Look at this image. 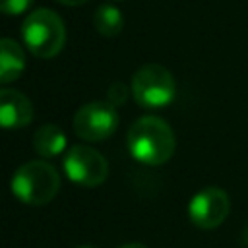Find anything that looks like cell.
Segmentation results:
<instances>
[{"mask_svg":"<svg viewBox=\"0 0 248 248\" xmlns=\"http://www.w3.org/2000/svg\"><path fill=\"white\" fill-rule=\"evenodd\" d=\"M126 145L136 161L149 167H157L172 157L176 149V138L167 120L147 114L138 118L130 126Z\"/></svg>","mask_w":248,"mask_h":248,"instance_id":"6da1fadb","label":"cell"},{"mask_svg":"<svg viewBox=\"0 0 248 248\" xmlns=\"http://www.w3.org/2000/svg\"><path fill=\"white\" fill-rule=\"evenodd\" d=\"M10 188L21 203L45 205L58 194L60 174L46 161H27L12 174Z\"/></svg>","mask_w":248,"mask_h":248,"instance_id":"7a4b0ae2","label":"cell"},{"mask_svg":"<svg viewBox=\"0 0 248 248\" xmlns=\"http://www.w3.org/2000/svg\"><path fill=\"white\" fill-rule=\"evenodd\" d=\"M21 39L37 58H54L66 43V27L62 17L46 8L33 10L21 23Z\"/></svg>","mask_w":248,"mask_h":248,"instance_id":"3957f363","label":"cell"},{"mask_svg":"<svg viewBox=\"0 0 248 248\" xmlns=\"http://www.w3.org/2000/svg\"><path fill=\"white\" fill-rule=\"evenodd\" d=\"M132 97L143 108H163L174 101L176 81L161 64H143L132 78Z\"/></svg>","mask_w":248,"mask_h":248,"instance_id":"277c9868","label":"cell"},{"mask_svg":"<svg viewBox=\"0 0 248 248\" xmlns=\"http://www.w3.org/2000/svg\"><path fill=\"white\" fill-rule=\"evenodd\" d=\"M64 172L74 184L95 188L107 180L108 163L97 149L89 145H74L64 155Z\"/></svg>","mask_w":248,"mask_h":248,"instance_id":"5b68a950","label":"cell"},{"mask_svg":"<svg viewBox=\"0 0 248 248\" xmlns=\"http://www.w3.org/2000/svg\"><path fill=\"white\" fill-rule=\"evenodd\" d=\"M74 132L85 141H103L118 128V112L108 101H91L74 114Z\"/></svg>","mask_w":248,"mask_h":248,"instance_id":"8992f818","label":"cell"},{"mask_svg":"<svg viewBox=\"0 0 248 248\" xmlns=\"http://www.w3.org/2000/svg\"><path fill=\"white\" fill-rule=\"evenodd\" d=\"M231 211L229 194L219 186H207L196 192L188 203L190 221L203 231L217 229Z\"/></svg>","mask_w":248,"mask_h":248,"instance_id":"52a82bcc","label":"cell"},{"mask_svg":"<svg viewBox=\"0 0 248 248\" xmlns=\"http://www.w3.org/2000/svg\"><path fill=\"white\" fill-rule=\"evenodd\" d=\"M33 120L31 101L16 89H0V128L16 130Z\"/></svg>","mask_w":248,"mask_h":248,"instance_id":"ba28073f","label":"cell"},{"mask_svg":"<svg viewBox=\"0 0 248 248\" xmlns=\"http://www.w3.org/2000/svg\"><path fill=\"white\" fill-rule=\"evenodd\" d=\"M25 70V52L14 39H0V83L16 81Z\"/></svg>","mask_w":248,"mask_h":248,"instance_id":"9c48e42d","label":"cell"},{"mask_svg":"<svg viewBox=\"0 0 248 248\" xmlns=\"http://www.w3.org/2000/svg\"><path fill=\"white\" fill-rule=\"evenodd\" d=\"M33 147L43 159L58 157L66 147V134L56 124H43L33 136Z\"/></svg>","mask_w":248,"mask_h":248,"instance_id":"30bf717a","label":"cell"},{"mask_svg":"<svg viewBox=\"0 0 248 248\" xmlns=\"http://www.w3.org/2000/svg\"><path fill=\"white\" fill-rule=\"evenodd\" d=\"M93 25L103 37H114L124 27V16L116 6L101 4L93 14Z\"/></svg>","mask_w":248,"mask_h":248,"instance_id":"8fae6325","label":"cell"},{"mask_svg":"<svg viewBox=\"0 0 248 248\" xmlns=\"http://www.w3.org/2000/svg\"><path fill=\"white\" fill-rule=\"evenodd\" d=\"M130 93H132V89H128L126 83L114 81V83L108 87V91H107V99H108V103H110L112 107H120V105H124V103L128 101V95H130Z\"/></svg>","mask_w":248,"mask_h":248,"instance_id":"7c38bea8","label":"cell"},{"mask_svg":"<svg viewBox=\"0 0 248 248\" xmlns=\"http://www.w3.org/2000/svg\"><path fill=\"white\" fill-rule=\"evenodd\" d=\"M33 0H0V12L6 16H19L31 8Z\"/></svg>","mask_w":248,"mask_h":248,"instance_id":"4fadbf2b","label":"cell"},{"mask_svg":"<svg viewBox=\"0 0 248 248\" xmlns=\"http://www.w3.org/2000/svg\"><path fill=\"white\" fill-rule=\"evenodd\" d=\"M56 2H60V4H64V6H81V4H85L87 0H56Z\"/></svg>","mask_w":248,"mask_h":248,"instance_id":"5bb4252c","label":"cell"},{"mask_svg":"<svg viewBox=\"0 0 248 248\" xmlns=\"http://www.w3.org/2000/svg\"><path fill=\"white\" fill-rule=\"evenodd\" d=\"M120 248H147V246L141 244V242H130V244H124V246H120Z\"/></svg>","mask_w":248,"mask_h":248,"instance_id":"9a60e30c","label":"cell"},{"mask_svg":"<svg viewBox=\"0 0 248 248\" xmlns=\"http://www.w3.org/2000/svg\"><path fill=\"white\" fill-rule=\"evenodd\" d=\"M78 248H93V246H78Z\"/></svg>","mask_w":248,"mask_h":248,"instance_id":"2e32d148","label":"cell"}]
</instances>
